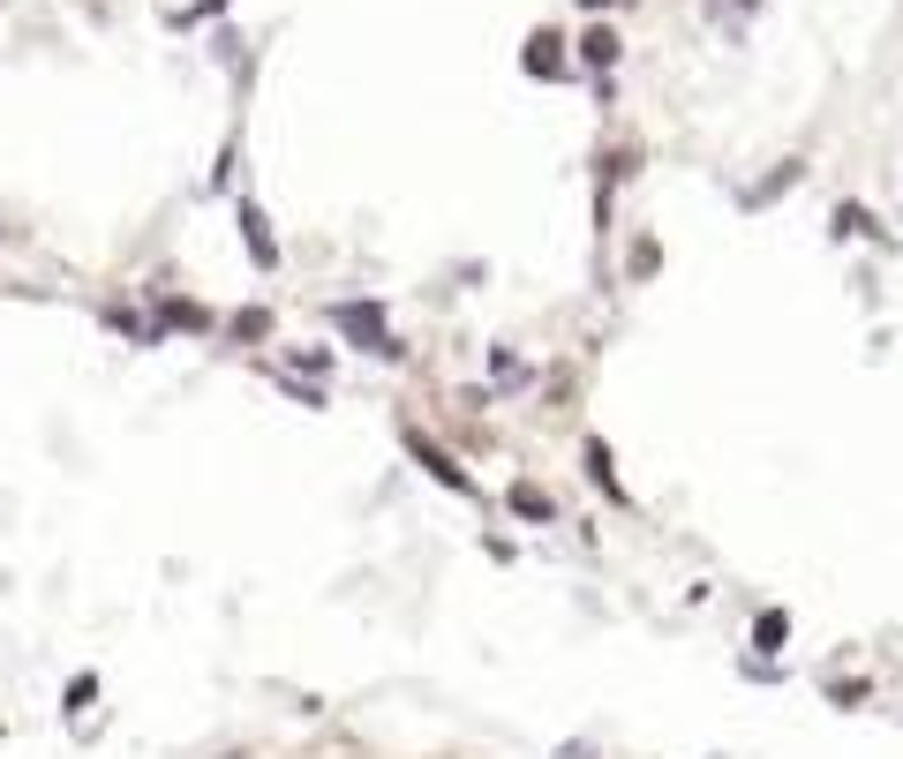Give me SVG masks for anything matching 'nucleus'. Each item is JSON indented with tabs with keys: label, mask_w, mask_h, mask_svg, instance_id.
I'll list each match as a JSON object with an SVG mask.
<instances>
[{
	"label": "nucleus",
	"mask_w": 903,
	"mask_h": 759,
	"mask_svg": "<svg viewBox=\"0 0 903 759\" xmlns=\"http://www.w3.org/2000/svg\"><path fill=\"white\" fill-rule=\"evenodd\" d=\"M415 459L430 466V474H437V481H444V489H467V474H460V466L444 459V452H437V444H422V436H415Z\"/></svg>",
	"instance_id": "2"
},
{
	"label": "nucleus",
	"mask_w": 903,
	"mask_h": 759,
	"mask_svg": "<svg viewBox=\"0 0 903 759\" xmlns=\"http://www.w3.org/2000/svg\"><path fill=\"white\" fill-rule=\"evenodd\" d=\"M241 234H249V256H257L264 271H271V263H279V241L264 234V212H257V204H241Z\"/></svg>",
	"instance_id": "1"
},
{
	"label": "nucleus",
	"mask_w": 903,
	"mask_h": 759,
	"mask_svg": "<svg viewBox=\"0 0 903 759\" xmlns=\"http://www.w3.org/2000/svg\"><path fill=\"white\" fill-rule=\"evenodd\" d=\"M527 68H535V76H558V39H535V45H527Z\"/></svg>",
	"instance_id": "3"
}]
</instances>
